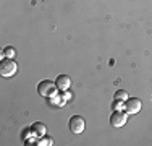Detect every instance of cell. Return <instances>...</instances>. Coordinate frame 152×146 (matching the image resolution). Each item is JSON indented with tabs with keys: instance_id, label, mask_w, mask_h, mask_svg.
I'll return each instance as SVG.
<instances>
[{
	"instance_id": "obj_9",
	"label": "cell",
	"mask_w": 152,
	"mask_h": 146,
	"mask_svg": "<svg viewBox=\"0 0 152 146\" xmlns=\"http://www.w3.org/2000/svg\"><path fill=\"white\" fill-rule=\"evenodd\" d=\"M15 54H16L15 47L8 46V47H5V49H3V52H2V58H13V57H15Z\"/></svg>"
},
{
	"instance_id": "obj_5",
	"label": "cell",
	"mask_w": 152,
	"mask_h": 146,
	"mask_svg": "<svg viewBox=\"0 0 152 146\" xmlns=\"http://www.w3.org/2000/svg\"><path fill=\"white\" fill-rule=\"evenodd\" d=\"M125 111L128 114H137L141 111V101L137 97H128L125 102Z\"/></svg>"
},
{
	"instance_id": "obj_10",
	"label": "cell",
	"mask_w": 152,
	"mask_h": 146,
	"mask_svg": "<svg viewBox=\"0 0 152 146\" xmlns=\"http://www.w3.org/2000/svg\"><path fill=\"white\" fill-rule=\"evenodd\" d=\"M37 145L39 146H52L53 145V140L50 136H41L37 140Z\"/></svg>"
},
{
	"instance_id": "obj_4",
	"label": "cell",
	"mask_w": 152,
	"mask_h": 146,
	"mask_svg": "<svg viewBox=\"0 0 152 146\" xmlns=\"http://www.w3.org/2000/svg\"><path fill=\"white\" fill-rule=\"evenodd\" d=\"M84 127H86V122L81 115H73L70 119V130L73 131L75 135H79L84 131Z\"/></svg>"
},
{
	"instance_id": "obj_7",
	"label": "cell",
	"mask_w": 152,
	"mask_h": 146,
	"mask_svg": "<svg viewBox=\"0 0 152 146\" xmlns=\"http://www.w3.org/2000/svg\"><path fill=\"white\" fill-rule=\"evenodd\" d=\"M65 97L61 96V93H55L53 96H50L49 97V104H52L53 107H63L65 105Z\"/></svg>"
},
{
	"instance_id": "obj_6",
	"label": "cell",
	"mask_w": 152,
	"mask_h": 146,
	"mask_svg": "<svg viewBox=\"0 0 152 146\" xmlns=\"http://www.w3.org/2000/svg\"><path fill=\"white\" fill-rule=\"evenodd\" d=\"M55 85L58 88V91H66L68 88L71 86V78L68 75H60L58 78L55 80Z\"/></svg>"
},
{
	"instance_id": "obj_3",
	"label": "cell",
	"mask_w": 152,
	"mask_h": 146,
	"mask_svg": "<svg viewBox=\"0 0 152 146\" xmlns=\"http://www.w3.org/2000/svg\"><path fill=\"white\" fill-rule=\"evenodd\" d=\"M126 120H128V112L126 111H113V114L110 117V123L115 128H121L126 125Z\"/></svg>"
},
{
	"instance_id": "obj_11",
	"label": "cell",
	"mask_w": 152,
	"mask_h": 146,
	"mask_svg": "<svg viewBox=\"0 0 152 146\" xmlns=\"http://www.w3.org/2000/svg\"><path fill=\"white\" fill-rule=\"evenodd\" d=\"M115 99L126 102V99H128V93H126V91H123V89H118L117 93H115Z\"/></svg>"
},
{
	"instance_id": "obj_2",
	"label": "cell",
	"mask_w": 152,
	"mask_h": 146,
	"mask_svg": "<svg viewBox=\"0 0 152 146\" xmlns=\"http://www.w3.org/2000/svg\"><path fill=\"white\" fill-rule=\"evenodd\" d=\"M37 91H39V94H41V96H44V97H47V99H49L50 96H53L55 93H58V88H57V85H55L53 81L44 80V81L39 83Z\"/></svg>"
},
{
	"instance_id": "obj_1",
	"label": "cell",
	"mask_w": 152,
	"mask_h": 146,
	"mask_svg": "<svg viewBox=\"0 0 152 146\" xmlns=\"http://www.w3.org/2000/svg\"><path fill=\"white\" fill-rule=\"evenodd\" d=\"M16 70H18V67L13 58H2L0 60V75L3 78H12L16 73Z\"/></svg>"
},
{
	"instance_id": "obj_13",
	"label": "cell",
	"mask_w": 152,
	"mask_h": 146,
	"mask_svg": "<svg viewBox=\"0 0 152 146\" xmlns=\"http://www.w3.org/2000/svg\"><path fill=\"white\" fill-rule=\"evenodd\" d=\"M61 93H63V97H65V99H66V101H68V99H70V97H71V94H70V93H66V91H61Z\"/></svg>"
},
{
	"instance_id": "obj_8",
	"label": "cell",
	"mask_w": 152,
	"mask_h": 146,
	"mask_svg": "<svg viewBox=\"0 0 152 146\" xmlns=\"http://www.w3.org/2000/svg\"><path fill=\"white\" fill-rule=\"evenodd\" d=\"M31 130H32V133H34V136L36 138H41V136H45V125L44 123H41V122H36V123H32L31 125Z\"/></svg>"
},
{
	"instance_id": "obj_12",
	"label": "cell",
	"mask_w": 152,
	"mask_h": 146,
	"mask_svg": "<svg viewBox=\"0 0 152 146\" xmlns=\"http://www.w3.org/2000/svg\"><path fill=\"white\" fill-rule=\"evenodd\" d=\"M112 107H113L115 111H123V109H125V102L115 99V101H113V104H112Z\"/></svg>"
}]
</instances>
